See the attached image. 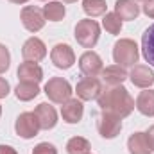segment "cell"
I'll list each match as a JSON object with an SVG mask.
<instances>
[{
	"label": "cell",
	"mask_w": 154,
	"mask_h": 154,
	"mask_svg": "<svg viewBox=\"0 0 154 154\" xmlns=\"http://www.w3.org/2000/svg\"><path fill=\"white\" fill-rule=\"evenodd\" d=\"M99 108L102 111H109V113H115L120 118H125L133 113L134 109V100L133 97L129 95V91L120 84V86H113L109 90H104L99 99Z\"/></svg>",
	"instance_id": "cell-1"
},
{
	"label": "cell",
	"mask_w": 154,
	"mask_h": 154,
	"mask_svg": "<svg viewBox=\"0 0 154 154\" xmlns=\"http://www.w3.org/2000/svg\"><path fill=\"white\" fill-rule=\"evenodd\" d=\"M140 52H138V45L133 39H118L113 47V59L118 66H134L138 63Z\"/></svg>",
	"instance_id": "cell-2"
},
{
	"label": "cell",
	"mask_w": 154,
	"mask_h": 154,
	"mask_svg": "<svg viewBox=\"0 0 154 154\" xmlns=\"http://www.w3.org/2000/svg\"><path fill=\"white\" fill-rule=\"evenodd\" d=\"M100 38V27L95 20L86 18V20H79L75 25V39L77 43L84 48H93L97 45V41Z\"/></svg>",
	"instance_id": "cell-3"
},
{
	"label": "cell",
	"mask_w": 154,
	"mask_h": 154,
	"mask_svg": "<svg viewBox=\"0 0 154 154\" xmlns=\"http://www.w3.org/2000/svg\"><path fill=\"white\" fill-rule=\"evenodd\" d=\"M45 95L48 97V100L56 104H65L72 95V86L63 77H52L45 84Z\"/></svg>",
	"instance_id": "cell-4"
},
{
	"label": "cell",
	"mask_w": 154,
	"mask_h": 154,
	"mask_svg": "<svg viewBox=\"0 0 154 154\" xmlns=\"http://www.w3.org/2000/svg\"><path fill=\"white\" fill-rule=\"evenodd\" d=\"M97 129H99V134L106 140H113L120 134V129H122V118L115 113H109V111H102V115L97 122Z\"/></svg>",
	"instance_id": "cell-5"
},
{
	"label": "cell",
	"mask_w": 154,
	"mask_h": 154,
	"mask_svg": "<svg viewBox=\"0 0 154 154\" xmlns=\"http://www.w3.org/2000/svg\"><path fill=\"white\" fill-rule=\"evenodd\" d=\"M39 122L36 115L34 113H22V115H18L16 118V122H14V131H16V134L20 136V138H23V140H29V138H34L36 134L39 133Z\"/></svg>",
	"instance_id": "cell-6"
},
{
	"label": "cell",
	"mask_w": 154,
	"mask_h": 154,
	"mask_svg": "<svg viewBox=\"0 0 154 154\" xmlns=\"http://www.w3.org/2000/svg\"><path fill=\"white\" fill-rule=\"evenodd\" d=\"M20 20L23 23V27L29 31V32H38L43 29L45 25V14H43V9L34 7V5H25L20 13Z\"/></svg>",
	"instance_id": "cell-7"
},
{
	"label": "cell",
	"mask_w": 154,
	"mask_h": 154,
	"mask_svg": "<svg viewBox=\"0 0 154 154\" xmlns=\"http://www.w3.org/2000/svg\"><path fill=\"white\" fill-rule=\"evenodd\" d=\"M79 68L86 77H97L100 75V72L104 70L102 59L97 52L93 50H86L81 57H79Z\"/></svg>",
	"instance_id": "cell-8"
},
{
	"label": "cell",
	"mask_w": 154,
	"mask_h": 154,
	"mask_svg": "<svg viewBox=\"0 0 154 154\" xmlns=\"http://www.w3.org/2000/svg\"><path fill=\"white\" fill-rule=\"evenodd\" d=\"M50 59H52L54 66H57L61 70H68L75 63V54H74V50H72L70 45L57 43L52 48V52H50Z\"/></svg>",
	"instance_id": "cell-9"
},
{
	"label": "cell",
	"mask_w": 154,
	"mask_h": 154,
	"mask_svg": "<svg viewBox=\"0 0 154 154\" xmlns=\"http://www.w3.org/2000/svg\"><path fill=\"white\" fill-rule=\"evenodd\" d=\"M75 91L81 100H93V99H99V95L102 93V84L95 77H84L77 82Z\"/></svg>",
	"instance_id": "cell-10"
},
{
	"label": "cell",
	"mask_w": 154,
	"mask_h": 154,
	"mask_svg": "<svg viewBox=\"0 0 154 154\" xmlns=\"http://www.w3.org/2000/svg\"><path fill=\"white\" fill-rule=\"evenodd\" d=\"M22 56H23L25 61L38 63V61H41V59L47 56V47H45V43L39 38H34V36H32V38H29L23 43V47H22Z\"/></svg>",
	"instance_id": "cell-11"
},
{
	"label": "cell",
	"mask_w": 154,
	"mask_h": 154,
	"mask_svg": "<svg viewBox=\"0 0 154 154\" xmlns=\"http://www.w3.org/2000/svg\"><path fill=\"white\" fill-rule=\"evenodd\" d=\"M32 113L36 115L41 129L48 131V129H54V127H56V124H57V113H56V109H54L48 102H41V104H38L36 109H34Z\"/></svg>",
	"instance_id": "cell-12"
},
{
	"label": "cell",
	"mask_w": 154,
	"mask_h": 154,
	"mask_svg": "<svg viewBox=\"0 0 154 154\" xmlns=\"http://www.w3.org/2000/svg\"><path fill=\"white\" fill-rule=\"evenodd\" d=\"M84 115V106L82 100L77 99H68L63 106H61V116L66 124H79L81 118Z\"/></svg>",
	"instance_id": "cell-13"
},
{
	"label": "cell",
	"mask_w": 154,
	"mask_h": 154,
	"mask_svg": "<svg viewBox=\"0 0 154 154\" xmlns=\"http://www.w3.org/2000/svg\"><path fill=\"white\" fill-rule=\"evenodd\" d=\"M129 79L138 88H149V86L154 84V72L145 65H134V68L131 70Z\"/></svg>",
	"instance_id": "cell-14"
},
{
	"label": "cell",
	"mask_w": 154,
	"mask_h": 154,
	"mask_svg": "<svg viewBox=\"0 0 154 154\" xmlns=\"http://www.w3.org/2000/svg\"><path fill=\"white\" fill-rule=\"evenodd\" d=\"M18 79L22 82H41L43 79V70L38 63H31V61H25L18 66Z\"/></svg>",
	"instance_id": "cell-15"
},
{
	"label": "cell",
	"mask_w": 154,
	"mask_h": 154,
	"mask_svg": "<svg viewBox=\"0 0 154 154\" xmlns=\"http://www.w3.org/2000/svg\"><path fill=\"white\" fill-rule=\"evenodd\" d=\"M115 14L120 20H136L140 14V5L134 0H116L115 4Z\"/></svg>",
	"instance_id": "cell-16"
},
{
	"label": "cell",
	"mask_w": 154,
	"mask_h": 154,
	"mask_svg": "<svg viewBox=\"0 0 154 154\" xmlns=\"http://www.w3.org/2000/svg\"><path fill=\"white\" fill-rule=\"evenodd\" d=\"M100 77H102V82L106 86H120L125 79H127V72L124 70V66H118V65H113V66H108L100 72Z\"/></svg>",
	"instance_id": "cell-17"
},
{
	"label": "cell",
	"mask_w": 154,
	"mask_h": 154,
	"mask_svg": "<svg viewBox=\"0 0 154 154\" xmlns=\"http://www.w3.org/2000/svg\"><path fill=\"white\" fill-rule=\"evenodd\" d=\"M127 149L129 154H151V147L147 142L145 133H133L127 140Z\"/></svg>",
	"instance_id": "cell-18"
},
{
	"label": "cell",
	"mask_w": 154,
	"mask_h": 154,
	"mask_svg": "<svg viewBox=\"0 0 154 154\" xmlns=\"http://www.w3.org/2000/svg\"><path fill=\"white\" fill-rule=\"evenodd\" d=\"M136 109L145 116H154V90H145L138 95L134 102Z\"/></svg>",
	"instance_id": "cell-19"
},
{
	"label": "cell",
	"mask_w": 154,
	"mask_h": 154,
	"mask_svg": "<svg viewBox=\"0 0 154 154\" xmlns=\"http://www.w3.org/2000/svg\"><path fill=\"white\" fill-rule=\"evenodd\" d=\"M142 54L145 61L154 66V23L142 34Z\"/></svg>",
	"instance_id": "cell-20"
},
{
	"label": "cell",
	"mask_w": 154,
	"mask_h": 154,
	"mask_svg": "<svg viewBox=\"0 0 154 154\" xmlns=\"http://www.w3.org/2000/svg\"><path fill=\"white\" fill-rule=\"evenodd\" d=\"M14 93H16V99L18 100H23V102H27V100H32V99H36L39 93V88L36 82H18V86H16V90H14Z\"/></svg>",
	"instance_id": "cell-21"
},
{
	"label": "cell",
	"mask_w": 154,
	"mask_h": 154,
	"mask_svg": "<svg viewBox=\"0 0 154 154\" xmlns=\"http://www.w3.org/2000/svg\"><path fill=\"white\" fill-rule=\"evenodd\" d=\"M43 14L48 22H61L66 14V9L61 2H48L47 5H43Z\"/></svg>",
	"instance_id": "cell-22"
},
{
	"label": "cell",
	"mask_w": 154,
	"mask_h": 154,
	"mask_svg": "<svg viewBox=\"0 0 154 154\" xmlns=\"http://www.w3.org/2000/svg\"><path fill=\"white\" fill-rule=\"evenodd\" d=\"M90 149H91L90 142L82 136H74L66 143V152L68 154H90Z\"/></svg>",
	"instance_id": "cell-23"
},
{
	"label": "cell",
	"mask_w": 154,
	"mask_h": 154,
	"mask_svg": "<svg viewBox=\"0 0 154 154\" xmlns=\"http://www.w3.org/2000/svg\"><path fill=\"white\" fill-rule=\"evenodd\" d=\"M106 0H82V9L90 18L102 16L106 13Z\"/></svg>",
	"instance_id": "cell-24"
},
{
	"label": "cell",
	"mask_w": 154,
	"mask_h": 154,
	"mask_svg": "<svg viewBox=\"0 0 154 154\" xmlns=\"http://www.w3.org/2000/svg\"><path fill=\"white\" fill-rule=\"evenodd\" d=\"M102 25L109 34H120V31H122V20L115 13H106V16L102 20Z\"/></svg>",
	"instance_id": "cell-25"
},
{
	"label": "cell",
	"mask_w": 154,
	"mask_h": 154,
	"mask_svg": "<svg viewBox=\"0 0 154 154\" xmlns=\"http://www.w3.org/2000/svg\"><path fill=\"white\" fill-rule=\"evenodd\" d=\"M9 65H11V54L7 50V47L0 43V74L7 72L9 70Z\"/></svg>",
	"instance_id": "cell-26"
},
{
	"label": "cell",
	"mask_w": 154,
	"mask_h": 154,
	"mask_svg": "<svg viewBox=\"0 0 154 154\" xmlns=\"http://www.w3.org/2000/svg\"><path fill=\"white\" fill-rule=\"evenodd\" d=\"M32 154H57V149L48 142H41L32 149Z\"/></svg>",
	"instance_id": "cell-27"
},
{
	"label": "cell",
	"mask_w": 154,
	"mask_h": 154,
	"mask_svg": "<svg viewBox=\"0 0 154 154\" xmlns=\"http://www.w3.org/2000/svg\"><path fill=\"white\" fill-rule=\"evenodd\" d=\"M9 82L4 79V77H0V99H5L7 95H9Z\"/></svg>",
	"instance_id": "cell-28"
},
{
	"label": "cell",
	"mask_w": 154,
	"mask_h": 154,
	"mask_svg": "<svg viewBox=\"0 0 154 154\" xmlns=\"http://www.w3.org/2000/svg\"><path fill=\"white\" fill-rule=\"evenodd\" d=\"M143 13H145L149 18H154V0H145V5H143Z\"/></svg>",
	"instance_id": "cell-29"
},
{
	"label": "cell",
	"mask_w": 154,
	"mask_h": 154,
	"mask_svg": "<svg viewBox=\"0 0 154 154\" xmlns=\"http://www.w3.org/2000/svg\"><path fill=\"white\" fill-rule=\"evenodd\" d=\"M145 136H147V142H149L151 151H154V125H151V127H149V131L145 133Z\"/></svg>",
	"instance_id": "cell-30"
},
{
	"label": "cell",
	"mask_w": 154,
	"mask_h": 154,
	"mask_svg": "<svg viewBox=\"0 0 154 154\" xmlns=\"http://www.w3.org/2000/svg\"><path fill=\"white\" fill-rule=\"evenodd\" d=\"M0 154H18V152L11 145H0Z\"/></svg>",
	"instance_id": "cell-31"
},
{
	"label": "cell",
	"mask_w": 154,
	"mask_h": 154,
	"mask_svg": "<svg viewBox=\"0 0 154 154\" xmlns=\"http://www.w3.org/2000/svg\"><path fill=\"white\" fill-rule=\"evenodd\" d=\"M9 2H13V4H25L27 0H9Z\"/></svg>",
	"instance_id": "cell-32"
},
{
	"label": "cell",
	"mask_w": 154,
	"mask_h": 154,
	"mask_svg": "<svg viewBox=\"0 0 154 154\" xmlns=\"http://www.w3.org/2000/svg\"><path fill=\"white\" fill-rule=\"evenodd\" d=\"M63 2H66V4H72V2H77V0H63Z\"/></svg>",
	"instance_id": "cell-33"
},
{
	"label": "cell",
	"mask_w": 154,
	"mask_h": 154,
	"mask_svg": "<svg viewBox=\"0 0 154 154\" xmlns=\"http://www.w3.org/2000/svg\"><path fill=\"white\" fill-rule=\"evenodd\" d=\"M0 115H2V106H0Z\"/></svg>",
	"instance_id": "cell-34"
},
{
	"label": "cell",
	"mask_w": 154,
	"mask_h": 154,
	"mask_svg": "<svg viewBox=\"0 0 154 154\" xmlns=\"http://www.w3.org/2000/svg\"><path fill=\"white\" fill-rule=\"evenodd\" d=\"M134 2H136V0H134ZM143 2H145V0H143Z\"/></svg>",
	"instance_id": "cell-35"
},
{
	"label": "cell",
	"mask_w": 154,
	"mask_h": 154,
	"mask_svg": "<svg viewBox=\"0 0 154 154\" xmlns=\"http://www.w3.org/2000/svg\"><path fill=\"white\" fill-rule=\"evenodd\" d=\"M43 2H47V0H43Z\"/></svg>",
	"instance_id": "cell-36"
}]
</instances>
